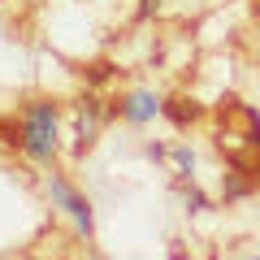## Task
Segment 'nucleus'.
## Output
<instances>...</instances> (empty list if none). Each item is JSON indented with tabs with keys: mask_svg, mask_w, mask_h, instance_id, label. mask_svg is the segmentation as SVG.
Here are the masks:
<instances>
[{
	"mask_svg": "<svg viewBox=\"0 0 260 260\" xmlns=\"http://www.w3.org/2000/svg\"><path fill=\"white\" fill-rule=\"evenodd\" d=\"M22 156L35 160V165H48L61 148V109L52 100H30L22 109V121H18V139Z\"/></svg>",
	"mask_w": 260,
	"mask_h": 260,
	"instance_id": "obj_1",
	"label": "nucleus"
},
{
	"mask_svg": "<svg viewBox=\"0 0 260 260\" xmlns=\"http://www.w3.org/2000/svg\"><path fill=\"white\" fill-rule=\"evenodd\" d=\"M48 200H52V208H61L70 221H74V230L83 234V239H91L95 234V213H91V200H87L83 191H78L74 182L65 174H48Z\"/></svg>",
	"mask_w": 260,
	"mask_h": 260,
	"instance_id": "obj_2",
	"label": "nucleus"
},
{
	"mask_svg": "<svg viewBox=\"0 0 260 260\" xmlns=\"http://www.w3.org/2000/svg\"><path fill=\"white\" fill-rule=\"evenodd\" d=\"M113 113H117L121 121H126V126H148V121H156L160 113H165V100H160L156 91H126L121 95L117 104H113Z\"/></svg>",
	"mask_w": 260,
	"mask_h": 260,
	"instance_id": "obj_3",
	"label": "nucleus"
},
{
	"mask_svg": "<svg viewBox=\"0 0 260 260\" xmlns=\"http://www.w3.org/2000/svg\"><path fill=\"white\" fill-rule=\"evenodd\" d=\"M100 121H104V100L100 95H87L78 100V135H74V156H87L100 139Z\"/></svg>",
	"mask_w": 260,
	"mask_h": 260,
	"instance_id": "obj_4",
	"label": "nucleus"
},
{
	"mask_svg": "<svg viewBox=\"0 0 260 260\" xmlns=\"http://www.w3.org/2000/svg\"><path fill=\"white\" fill-rule=\"evenodd\" d=\"M200 113H204L200 104H191V100H182V95H178V100H165V113H160V117H169L178 130H186L195 117H200Z\"/></svg>",
	"mask_w": 260,
	"mask_h": 260,
	"instance_id": "obj_5",
	"label": "nucleus"
},
{
	"mask_svg": "<svg viewBox=\"0 0 260 260\" xmlns=\"http://www.w3.org/2000/svg\"><path fill=\"white\" fill-rule=\"evenodd\" d=\"M221 195H225V200H243V195H251V182H247V178H239V174H230V178H225V186H221Z\"/></svg>",
	"mask_w": 260,
	"mask_h": 260,
	"instance_id": "obj_6",
	"label": "nucleus"
},
{
	"mask_svg": "<svg viewBox=\"0 0 260 260\" xmlns=\"http://www.w3.org/2000/svg\"><path fill=\"white\" fill-rule=\"evenodd\" d=\"M182 204L191 208V213H204V208H208V195L200 191V186H182Z\"/></svg>",
	"mask_w": 260,
	"mask_h": 260,
	"instance_id": "obj_7",
	"label": "nucleus"
},
{
	"mask_svg": "<svg viewBox=\"0 0 260 260\" xmlns=\"http://www.w3.org/2000/svg\"><path fill=\"white\" fill-rule=\"evenodd\" d=\"M174 165H178V174L182 178H191V169H195V156L186 148H174Z\"/></svg>",
	"mask_w": 260,
	"mask_h": 260,
	"instance_id": "obj_8",
	"label": "nucleus"
},
{
	"mask_svg": "<svg viewBox=\"0 0 260 260\" xmlns=\"http://www.w3.org/2000/svg\"><path fill=\"white\" fill-rule=\"evenodd\" d=\"M160 9V0H139V22H152Z\"/></svg>",
	"mask_w": 260,
	"mask_h": 260,
	"instance_id": "obj_9",
	"label": "nucleus"
},
{
	"mask_svg": "<svg viewBox=\"0 0 260 260\" xmlns=\"http://www.w3.org/2000/svg\"><path fill=\"white\" fill-rule=\"evenodd\" d=\"M148 160H165V148L160 143H148Z\"/></svg>",
	"mask_w": 260,
	"mask_h": 260,
	"instance_id": "obj_10",
	"label": "nucleus"
}]
</instances>
